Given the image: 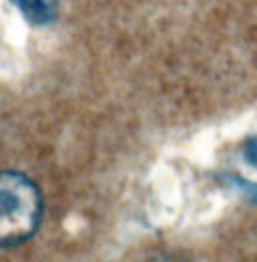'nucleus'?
<instances>
[{
	"mask_svg": "<svg viewBox=\"0 0 257 262\" xmlns=\"http://www.w3.org/2000/svg\"><path fill=\"white\" fill-rule=\"evenodd\" d=\"M153 262H185V260H179V258H173V256H161V258H155Z\"/></svg>",
	"mask_w": 257,
	"mask_h": 262,
	"instance_id": "obj_5",
	"label": "nucleus"
},
{
	"mask_svg": "<svg viewBox=\"0 0 257 262\" xmlns=\"http://www.w3.org/2000/svg\"><path fill=\"white\" fill-rule=\"evenodd\" d=\"M27 23L34 27L50 25L59 14V0H12Z\"/></svg>",
	"mask_w": 257,
	"mask_h": 262,
	"instance_id": "obj_2",
	"label": "nucleus"
},
{
	"mask_svg": "<svg viewBox=\"0 0 257 262\" xmlns=\"http://www.w3.org/2000/svg\"><path fill=\"white\" fill-rule=\"evenodd\" d=\"M243 158H245V162L249 165L257 167V135L249 137L245 141V145H243Z\"/></svg>",
	"mask_w": 257,
	"mask_h": 262,
	"instance_id": "obj_4",
	"label": "nucleus"
},
{
	"mask_svg": "<svg viewBox=\"0 0 257 262\" xmlns=\"http://www.w3.org/2000/svg\"><path fill=\"white\" fill-rule=\"evenodd\" d=\"M42 198L27 176L0 171V248L27 242L40 226Z\"/></svg>",
	"mask_w": 257,
	"mask_h": 262,
	"instance_id": "obj_1",
	"label": "nucleus"
},
{
	"mask_svg": "<svg viewBox=\"0 0 257 262\" xmlns=\"http://www.w3.org/2000/svg\"><path fill=\"white\" fill-rule=\"evenodd\" d=\"M221 180H223V184L229 190L237 192L245 202L257 204V184L247 182V180H243V178H239V176H227V173L221 176Z\"/></svg>",
	"mask_w": 257,
	"mask_h": 262,
	"instance_id": "obj_3",
	"label": "nucleus"
}]
</instances>
